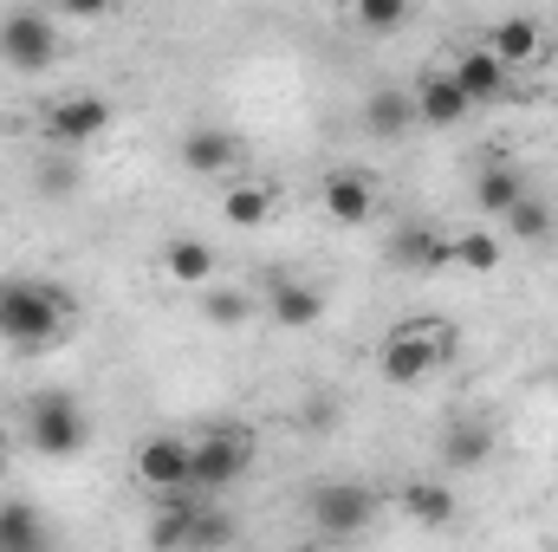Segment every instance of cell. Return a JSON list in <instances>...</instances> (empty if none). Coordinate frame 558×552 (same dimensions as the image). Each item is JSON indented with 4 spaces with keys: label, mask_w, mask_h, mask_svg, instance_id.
I'll return each instance as SVG.
<instances>
[{
    "label": "cell",
    "mask_w": 558,
    "mask_h": 552,
    "mask_svg": "<svg viewBox=\"0 0 558 552\" xmlns=\"http://www.w3.org/2000/svg\"><path fill=\"white\" fill-rule=\"evenodd\" d=\"M72 312H78V299L65 286H52V279H20V274L0 279V345H13V351L59 345Z\"/></svg>",
    "instance_id": "obj_1"
},
{
    "label": "cell",
    "mask_w": 558,
    "mask_h": 552,
    "mask_svg": "<svg viewBox=\"0 0 558 552\" xmlns=\"http://www.w3.org/2000/svg\"><path fill=\"white\" fill-rule=\"evenodd\" d=\"M441 364H454V325H448V319H410V325L384 332V345H377V371H384V384H397V391L435 377Z\"/></svg>",
    "instance_id": "obj_2"
},
{
    "label": "cell",
    "mask_w": 558,
    "mask_h": 552,
    "mask_svg": "<svg viewBox=\"0 0 558 552\" xmlns=\"http://www.w3.org/2000/svg\"><path fill=\"white\" fill-rule=\"evenodd\" d=\"M254 448L260 435L247 422H208L202 435H189V455H195V494H228L247 468H254Z\"/></svg>",
    "instance_id": "obj_3"
},
{
    "label": "cell",
    "mask_w": 558,
    "mask_h": 552,
    "mask_svg": "<svg viewBox=\"0 0 558 552\" xmlns=\"http://www.w3.org/2000/svg\"><path fill=\"white\" fill-rule=\"evenodd\" d=\"M26 442H33L39 455H52V461L85 455V442H92V416H85V404H78L72 391H39V397L26 404Z\"/></svg>",
    "instance_id": "obj_4"
},
{
    "label": "cell",
    "mask_w": 558,
    "mask_h": 552,
    "mask_svg": "<svg viewBox=\"0 0 558 552\" xmlns=\"http://www.w3.org/2000/svg\"><path fill=\"white\" fill-rule=\"evenodd\" d=\"M305 514H312V527H318L325 540H357V533L377 527L384 501H377V488H364V481H318V488L305 494Z\"/></svg>",
    "instance_id": "obj_5"
},
{
    "label": "cell",
    "mask_w": 558,
    "mask_h": 552,
    "mask_svg": "<svg viewBox=\"0 0 558 552\" xmlns=\"http://www.w3.org/2000/svg\"><path fill=\"white\" fill-rule=\"evenodd\" d=\"M59 52H65V39H59V20H52V13H39V7L0 13V65H13V72H46Z\"/></svg>",
    "instance_id": "obj_6"
},
{
    "label": "cell",
    "mask_w": 558,
    "mask_h": 552,
    "mask_svg": "<svg viewBox=\"0 0 558 552\" xmlns=\"http://www.w3.org/2000/svg\"><path fill=\"white\" fill-rule=\"evenodd\" d=\"M195 455H189V435H175V429H156V435H143L137 442V481L162 501V494H195Z\"/></svg>",
    "instance_id": "obj_7"
},
{
    "label": "cell",
    "mask_w": 558,
    "mask_h": 552,
    "mask_svg": "<svg viewBox=\"0 0 558 552\" xmlns=\"http://www.w3.org/2000/svg\"><path fill=\"white\" fill-rule=\"evenodd\" d=\"M111 131V98L105 92H72V98H52L46 105V143L52 149H85L92 137H105Z\"/></svg>",
    "instance_id": "obj_8"
},
{
    "label": "cell",
    "mask_w": 558,
    "mask_h": 552,
    "mask_svg": "<svg viewBox=\"0 0 558 552\" xmlns=\"http://www.w3.org/2000/svg\"><path fill=\"white\" fill-rule=\"evenodd\" d=\"M318 202H325V215H331L338 228H364V221L384 208V195H377V182H371L364 169H331L325 189H318Z\"/></svg>",
    "instance_id": "obj_9"
},
{
    "label": "cell",
    "mask_w": 558,
    "mask_h": 552,
    "mask_svg": "<svg viewBox=\"0 0 558 552\" xmlns=\"http://www.w3.org/2000/svg\"><path fill=\"white\" fill-rule=\"evenodd\" d=\"M390 267H403V274H441V267H454V235H441L428 221L397 228L390 235Z\"/></svg>",
    "instance_id": "obj_10"
},
{
    "label": "cell",
    "mask_w": 558,
    "mask_h": 552,
    "mask_svg": "<svg viewBox=\"0 0 558 552\" xmlns=\"http://www.w3.org/2000/svg\"><path fill=\"white\" fill-rule=\"evenodd\" d=\"M448 72H454V85H461V98H468L474 111H481V105H500V98H507V85H513V72H507L487 46H461Z\"/></svg>",
    "instance_id": "obj_11"
},
{
    "label": "cell",
    "mask_w": 558,
    "mask_h": 552,
    "mask_svg": "<svg viewBox=\"0 0 558 552\" xmlns=\"http://www.w3.org/2000/svg\"><path fill=\"white\" fill-rule=\"evenodd\" d=\"M410 105H416V124H435V131H454L474 105L461 98V85H454V72L448 65H428L416 79V92H410Z\"/></svg>",
    "instance_id": "obj_12"
},
{
    "label": "cell",
    "mask_w": 558,
    "mask_h": 552,
    "mask_svg": "<svg viewBox=\"0 0 558 552\" xmlns=\"http://www.w3.org/2000/svg\"><path fill=\"white\" fill-rule=\"evenodd\" d=\"M175 156H182L189 176H228V169L241 163V137H234L228 124H195L189 137L175 143Z\"/></svg>",
    "instance_id": "obj_13"
},
{
    "label": "cell",
    "mask_w": 558,
    "mask_h": 552,
    "mask_svg": "<svg viewBox=\"0 0 558 552\" xmlns=\"http://www.w3.org/2000/svg\"><path fill=\"white\" fill-rule=\"evenodd\" d=\"M267 319L286 325V332H305V325L325 319V292L299 274H274V286H267Z\"/></svg>",
    "instance_id": "obj_14"
},
{
    "label": "cell",
    "mask_w": 558,
    "mask_h": 552,
    "mask_svg": "<svg viewBox=\"0 0 558 552\" xmlns=\"http://www.w3.org/2000/svg\"><path fill=\"white\" fill-rule=\"evenodd\" d=\"M487 455H494V422L487 416H448V429H441V468L468 475V468H487Z\"/></svg>",
    "instance_id": "obj_15"
},
{
    "label": "cell",
    "mask_w": 558,
    "mask_h": 552,
    "mask_svg": "<svg viewBox=\"0 0 558 552\" xmlns=\"http://www.w3.org/2000/svg\"><path fill=\"white\" fill-rule=\"evenodd\" d=\"M195 520H202V501H195V494H162V501L149 507V547L156 552H189Z\"/></svg>",
    "instance_id": "obj_16"
},
{
    "label": "cell",
    "mask_w": 558,
    "mask_h": 552,
    "mask_svg": "<svg viewBox=\"0 0 558 552\" xmlns=\"http://www.w3.org/2000/svg\"><path fill=\"white\" fill-rule=\"evenodd\" d=\"M526 195H533V189H526V176H520L513 163H500V156L474 176V208H481V215H494V221H507Z\"/></svg>",
    "instance_id": "obj_17"
},
{
    "label": "cell",
    "mask_w": 558,
    "mask_h": 552,
    "mask_svg": "<svg viewBox=\"0 0 558 552\" xmlns=\"http://www.w3.org/2000/svg\"><path fill=\"white\" fill-rule=\"evenodd\" d=\"M481 46H487V52H494V59L513 72V65H533L546 39H539V20H526V13H507V20H494V26H487V39H481Z\"/></svg>",
    "instance_id": "obj_18"
},
{
    "label": "cell",
    "mask_w": 558,
    "mask_h": 552,
    "mask_svg": "<svg viewBox=\"0 0 558 552\" xmlns=\"http://www.w3.org/2000/svg\"><path fill=\"white\" fill-rule=\"evenodd\" d=\"M0 552H52V527L33 501H0Z\"/></svg>",
    "instance_id": "obj_19"
},
{
    "label": "cell",
    "mask_w": 558,
    "mask_h": 552,
    "mask_svg": "<svg viewBox=\"0 0 558 552\" xmlns=\"http://www.w3.org/2000/svg\"><path fill=\"white\" fill-rule=\"evenodd\" d=\"M364 131L371 137H384V143H397V137H410L416 131V105H410V92H371L364 98Z\"/></svg>",
    "instance_id": "obj_20"
},
{
    "label": "cell",
    "mask_w": 558,
    "mask_h": 552,
    "mask_svg": "<svg viewBox=\"0 0 558 552\" xmlns=\"http://www.w3.org/2000/svg\"><path fill=\"white\" fill-rule=\"evenodd\" d=\"M162 274L175 279V286H208V279H215V248H208L202 235H175V241L162 248Z\"/></svg>",
    "instance_id": "obj_21"
},
{
    "label": "cell",
    "mask_w": 558,
    "mask_h": 552,
    "mask_svg": "<svg viewBox=\"0 0 558 552\" xmlns=\"http://www.w3.org/2000/svg\"><path fill=\"white\" fill-rule=\"evenodd\" d=\"M397 507L416 520V527H454V488L448 481H410L397 494Z\"/></svg>",
    "instance_id": "obj_22"
},
{
    "label": "cell",
    "mask_w": 558,
    "mask_h": 552,
    "mask_svg": "<svg viewBox=\"0 0 558 552\" xmlns=\"http://www.w3.org/2000/svg\"><path fill=\"white\" fill-rule=\"evenodd\" d=\"M279 208V195L267 182H228V195H221V215H228V228H267Z\"/></svg>",
    "instance_id": "obj_23"
},
{
    "label": "cell",
    "mask_w": 558,
    "mask_h": 552,
    "mask_svg": "<svg viewBox=\"0 0 558 552\" xmlns=\"http://www.w3.org/2000/svg\"><path fill=\"white\" fill-rule=\"evenodd\" d=\"M507 235H513V241H553L558 235V208L546 202V195H526V202L507 215Z\"/></svg>",
    "instance_id": "obj_24"
},
{
    "label": "cell",
    "mask_w": 558,
    "mask_h": 552,
    "mask_svg": "<svg viewBox=\"0 0 558 552\" xmlns=\"http://www.w3.org/2000/svg\"><path fill=\"white\" fill-rule=\"evenodd\" d=\"M202 319L234 332V325H247V319H254V299H247L241 286H202Z\"/></svg>",
    "instance_id": "obj_25"
},
{
    "label": "cell",
    "mask_w": 558,
    "mask_h": 552,
    "mask_svg": "<svg viewBox=\"0 0 558 552\" xmlns=\"http://www.w3.org/2000/svg\"><path fill=\"white\" fill-rule=\"evenodd\" d=\"M454 267H468V274H494V267H500V241H494L487 228L454 235Z\"/></svg>",
    "instance_id": "obj_26"
},
{
    "label": "cell",
    "mask_w": 558,
    "mask_h": 552,
    "mask_svg": "<svg viewBox=\"0 0 558 552\" xmlns=\"http://www.w3.org/2000/svg\"><path fill=\"white\" fill-rule=\"evenodd\" d=\"M78 189V156L72 149H46L39 156V195H72Z\"/></svg>",
    "instance_id": "obj_27"
},
{
    "label": "cell",
    "mask_w": 558,
    "mask_h": 552,
    "mask_svg": "<svg viewBox=\"0 0 558 552\" xmlns=\"http://www.w3.org/2000/svg\"><path fill=\"white\" fill-rule=\"evenodd\" d=\"M364 33H403L410 26V7L403 0H357V13H351Z\"/></svg>",
    "instance_id": "obj_28"
},
{
    "label": "cell",
    "mask_w": 558,
    "mask_h": 552,
    "mask_svg": "<svg viewBox=\"0 0 558 552\" xmlns=\"http://www.w3.org/2000/svg\"><path fill=\"white\" fill-rule=\"evenodd\" d=\"M234 540V520L221 514V507H202V520H195V540H189V552H221Z\"/></svg>",
    "instance_id": "obj_29"
},
{
    "label": "cell",
    "mask_w": 558,
    "mask_h": 552,
    "mask_svg": "<svg viewBox=\"0 0 558 552\" xmlns=\"http://www.w3.org/2000/svg\"><path fill=\"white\" fill-rule=\"evenodd\" d=\"M305 422H312V429H338V404L312 397V404H305Z\"/></svg>",
    "instance_id": "obj_30"
},
{
    "label": "cell",
    "mask_w": 558,
    "mask_h": 552,
    "mask_svg": "<svg viewBox=\"0 0 558 552\" xmlns=\"http://www.w3.org/2000/svg\"><path fill=\"white\" fill-rule=\"evenodd\" d=\"M0 481H7V429H0Z\"/></svg>",
    "instance_id": "obj_31"
},
{
    "label": "cell",
    "mask_w": 558,
    "mask_h": 552,
    "mask_svg": "<svg viewBox=\"0 0 558 552\" xmlns=\"http://www.w3.org/2000/svg\"><path fill=\"white\" fill-rule=\"evenodd\" d=\"M553 208H558V202H553Z\"/></svg>",
    "instance_id": "obj_32"
}]
</instances>
